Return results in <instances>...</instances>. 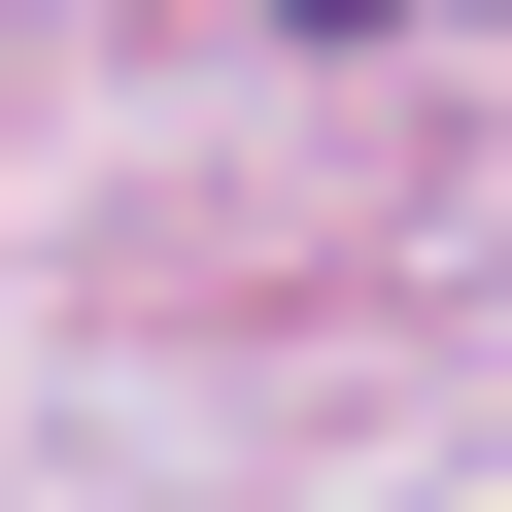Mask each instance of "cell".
Instances as JSON below:
<instances>
[{
	"instance_id": "obj_1",
	"label": "cell",
	"mask_w": 512,
	"mask_h": 512,
	"mask_svg": "<svg viewBox=\"0 0 512 512\" xmlns=\"http://www.w3.org/2000/svg\"><path fill=\"white\" fill-rule=\"evenodd\" d=\"M308 35H376V0H308Z\"/></svg>"
}]
</instances>
